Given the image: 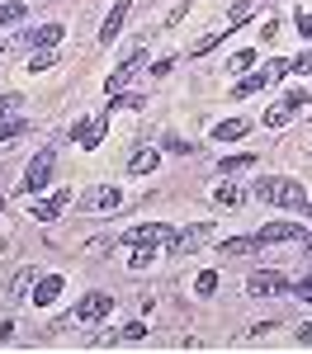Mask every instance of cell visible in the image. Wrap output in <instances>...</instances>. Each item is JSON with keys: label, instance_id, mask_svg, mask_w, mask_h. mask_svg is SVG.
Masks as SVG:
<instances>
[{"label": "cell", "instance_id": "6da1fadb", "mask_svg": "<svg viewBox=\"0 0 312 354\" xmlns=\"http://www.w3.org/2000/svg\"><path fill=\"white\" fill-rule=\"evenodd\" d=\"M255 194L265 198V203H275V208H293V213H303V203H308V194L298 180H260Z\"/></svg>", "mask_w": 312, "mask_h": 354}, {"label": "cell", "instance_id": "7a4b0ae2", "mask_svg": "<svg viewBox=\"0 0 312 354\" xmlns=\"http://www.w3.org/2000/svg\"><path fill=\"white\" fill-rule=\"evenodd\" d=\"M53 165H57V151H53V147H43V151H38V156L28 161L19 194H38V189H48V185H53Z\"/></svg>", "mask_w": 312, "mask_h": 354}, {"label": "cell", "instance_id": "3957f363", "mask_svg": "<svg viewBox=\"0 0 312 354\" xmlns=\"http://www.w3.org/2000/svg\"><path fill=\"white\" fill-rule=\"evenodd\" d=\"M170 241H175V232H170L166 222H147V227H133L123 236V245H133V250H161V245L170 250Z\"/></svg>", "mask_w": 312, "mask_h": 354}, {"label": "cell", "instance_id": "277c9868", "mask_svg": "<svg viewBox=\"0 0 312 354\" xmlns=\"http://www.w3.org/2000/svg\"><path fill=\"white\" fill-rule=\"evenodd\" d=\"M246 293L251 298H284V293H293V283H288V274L279 270H255L246 279Z\"/></svg>", "mask_w": 312, "mask_h": 354}, {"label": "cell", "instance_id": "5b68a950", "mask_svg": "<svg viewBox=\"0 0 312 354\" xmlns=\"http://www.w3.org/2000/svg\"><path fill=\"white\" fill-rule=\"evenodd\" d=\"M104 128H109V109L95 113V118H81V123L71 128V142H81L85 151H95V147L104 142Z\"/></svg>", "mask_w": 312, "mask_h": 354}, {"label": "cell", "instance_id": "8992f818", "mask_svg": "<svg viewBox=\"0 0 312 354\" xmlns=\"http://www.w3.org/2000/svg\"><path fill=\"white\" fill-rule=\"evenodd\" d=\"M118 203H123V189H118V185H95V189L81 194L85 213H109V208H118Z\"/></svg>", "mask_w": 312, "mask_h": 354}, {"label": "cell", "instance_id": "52a82bcc", "mask_svg": "<svg viewBox=\"0 0 312 354\" xmlns=\"http://www.w3.org/2000/svg\"><path fill=\"white\" fill-rule=\"evenodd\" d=\"M208 236H213V222H190V227H185L175 241H170V255H194V250L208 241Z\"/></svg>", "mask_w": 312, "mask_h": 354}, {"label": "cell", "instance_id": "ba28073f", "mask_svg": "<svg viewBox=\"0 0 312 354\" xmlns=\"http://www.w3.org/2000/svg\"><path fill=\"white\" fill-rule=\"evenodd\" d=\"M109 312H113V298H109V293H85L81 307H76V322H85V326H90V322H104Z\"/></svg>", "mask_w": 312, "mask_h": 354}, {"label": "cell", "instance_id": "9c48e42d", "mask_svg": "<svg viewBox=\"0 0 312 354\" xmlns=\"http://www.w3.org/2000/svg\"><path fill=\"white\" fill-rule=\"evenodd\" d=\"M128 10H133V0H113V10L104 15V24H100V43H113L123 24H128Z\"/></svg>", "mask_w": 312, "mask_h": 354}, {"label": "cell", "instance_id": "30bf717a", "mask_svg": "<svg viewBox=\"0 0 312 354\" xmlns=\"http://www.w3.org/2000/svg\"><path fill=\"white\" fill-rule=\"evenodd\" d=\"M28 298L38 302V307H53V302L62 298V274H38V283H33Z\"/></svg>", "mask_w": 312, "mask_h": 354}, {"label": "cell", "instance_id": "8fae6325", "mask_svg": "<svg viewBox=\"0 0 312 354\" xmlns=\"http://www.w3.org/2000/svg\"><path fill=\"white\" fill-rule=\"evenodd\" d=\"M66 203H71V194H66V189H57L53 198H38V203H33L28 213H33L38 222H57V218H62V208H66Z\"/></svg>", "mask_w": 312, "mask_h": 354}, {"label": "cell", "instance_id": "7c38bea8", "mask_svg": "<svg viewBox=\"0 0 312 354\" xmlns=\"http://www.w3.org/2000/svg\"><path fill=\"white\" fill-rule=\"evenodd\" d=\"M62 33H66L62 24H43V28H33V33H24L19 43H24V48H57V43H62Z\"/></svg>", "mask_w": 312, "mask_h": 354}, {"label": "cell", "instance_id": "4fadbf2b", "mask_svg": "<svg viewBox=\"0 0 312 354\" xmlns=\"http://www.w3.org/2000/svg\"><path fill=\"white\" fill-rule=\"evenodd\" d=\"M246 133H251V118H223L213 128V142H241Z\"/></svg>", "mask_w": 312, "mask_h": 354}, {"label": "cell", "instance_id": "5bb4252c", "mask_svg": "<svg viewBox=\"0 0 312 354\" xmlns=\"http://www.w3.org/2000/svg\"><path fill=\"white\" fill-rule=\"evenodd\" d=\"M260 241H303V227L298 222H270L260 232Z\"/></svg>", "mask_w": 312, "mask_h": 354}, {"label": "cell", "instance_id": "9a60e30c", "mask_svg": "<svg viewBox=\"0 0 312 354\" xmlns=\"http://www.w3.org/2000/svg\"><path fill=\"white\" fill-rule=\"evenodd\" d=\"M161 165V151L156 147H142V151H133V161H128V175H152Z\"/></svg>", "mask_w": 312, "mask_h": 354}, {"label": "cell", "instance_id": "2e32d148", "mask_svg": "<svg viewBox=\"0 0 312 354\" xmlns=\"http://www.w3.org/2000/svg\"><path fill=\"white\" fill-rule=\"evenodd\" d=\"M213 203H218V208H241V203H246V189L227 180V185H218V189H213Z\"/></svg>", "mask_w": 312, "mask_h": 354}, {"label": "cell", "instance_id": "e0dca14e", "mask_svg": "<svg viewBox=\"0 0 312 354\" xmlns=\"http://www.w3.org/2000/svg\"><path fill=\"white\" fill-rule=\"evenodd\" d=\"M270 81H275L270 71H246V76L237 81V90H232V95H237V100H241V95H255V90H265Z\"/></svg>", "mask_w": 312, "mask_h": 354}, {"label": "cell", "instance_id": "ac0fdd59", "mask_svg": "<svg viewBox=\"0 0 312 354\" xmlns=\"http://www.w3.org/2000/svg\"><path fill=\"white\" fill-rule=\"evenodd\" d=\"M255 165V156L251 151H241V156H227V161H218V170H223V175H241V170H251Z\"/></svg>", "mask_w": 312, "mask_h": 354}, {"label": "cell", "instance_id": "d6986e66", "mask_svg": "<svg viewBox=\"0 0 312 354\" xmlns=\"http://www.w3.org/2000/svg\"><path fill=\"white\" fill-rule=\"evenodd\" d=\"M255 245H265L260 236H237V241H223V255H251Z\"/></svg>", "mask_w": 312, "mask_h": 354}, {"label": "cell", "instance_id": "ffe728a7", "mask_svg": "<svg viewBox=\"0 0 312 354\" xmlns=\"http://www.w3.org/2000/svg\"><path fill=\"white\" fill-rule=\"evenodd\" d=\"M33 283H38V274L19 270V274H15V283H10V298H28V288H33Z\"/></svg>", "mask_w": 312, "mask_h": 354}, {"label": "cell", "instance_id": "44dd1931", "mask_svg": "<svg viewBox=\"0 0 312 354\" xmlns=\"http://www.w3.org/2000/svg\"><path fill=\"white\" fill-rule=\"evenodd\" d=\"M19 137H24V123H19V118H15V123H0V151H10Z\"/></svg>", "mask_w": 312, "mask_h": 354}, {"label": "cell", "instance_id": "7402d4cb", "mask_svg": "<svg viewBox=\"0 0 312 354\" xmlns=\"http://www.w3.org/2000/svg\"><path fill=\"white\" fill-rule=\"evenodd\" d=\"M251 66H255V53H251V48H241V53L227 57V71H237V76H241V71H251Z\"/></svg>", "mask_w": 312, "mask_h": 354}, {"label": "cell", "instance_id": "603a6c76", "mask_svg": "<svg viewBox=\"0 0 312 354\" xmlns=\"http://www.w3.org/2000/svg\"><path fill=\"white\" fill-rule=\"evenodd\" d=\"M24 19V0H10V5H0V28L5 24H19Z\"/></svg>", "mask_w": 312, "mask_h": 354}, {"label": "cell", "instance_id": "cb8c5ba5", "mask_svg": "<svg viewBox=\"0 0 312 354\" xmlns=\"http://www.w3.org/2000/svg\"><path fill=\"white\" fill-rule=\"evenodd\" d=\"M128 81H133V66H123V62H118V71H113L109 81H104V90H109V95H118V90H123Z\"/></svg>", "mask_w": 312, "mask_h": 354}, {"label": "cell", "instance_id": "d4e9b609", "mask_svg": "<svg viewBox=\"0 0 312 354\" xmlns=\"http://www.w3.org/2000/svg\"><path fill=\"white\" fill-rule=\"evenodd\" d=\"M288 118H293V109H288V104H270V109H265V123H270V128H284Z\"/></svg>", "mask_w": 312, "mask_h": 354}, {"label": "cell", "instance_id": "484cf974", "mask_svg": "<svg viewBox=\"0 0 312 354\" xmlns=\"http://www.w3.org/2000/svg\"><path fill=\"white\" fill-rule=\"evenodd\" d=\"M19 104H24L19 95H0V123H10V118L19 113Z\"/></svg>", "mask_w": 312, "mask_h": 354}, {"label": "cell", "instance_id": "4316f807", "mask_svg": "<svg viewBox=\"0 0 312 354\" xmlns=\"http://www.w3.org/2000/svg\"><path fill=\"white\" fill-rule=\"evenodd\" d=\"M255 15V0H237L232 5V24H241V19H251Z\"/></svg>", "mask_w": 312, "mask_h": 354}, {"label": "cell", "instance_id": "83f0119b", "mask_svg": "<svg viewBox=\"0 0 312 354\" xmlns=\"http://www.w3.org/2000/svg\"><path fill=\"white\" fill-rule=\"evenodd\" d=\"M213 288H218V274H213V270H203V274L194 279V293H213Z\"/></svg>", "mask_w": 312, "mask_h": 354}, {"label": "cell", "instance_id": "f1b7e54d", "mask_svg": "<svg viewBox=\"0 0 312 354\" xmlns=\"http://www.w3.org/2000/svg\"><path fill=\"white\" fill-rule=\"evenodd\" d=\"M48 66H57V53H38L33 62H28V71L38 76V71H48Z\"/></svg>", "mask_w": 312, "mask_h": 354}, {"label": "cell", "instance_id": "f546056e", "mask_svg": "<svg viewBox=\"0 0 312 354\" xmlns=\"http://www.w3.org/2000/svg\"><path fill=\"white\" fill-rule=\"evenodd\" d=\"M147 335V322H128V326L118 330V340H142Z\"/></svg>", "mask_w": 312, "mask_h": 354}, {"label": "cell", "instance_id": "4dcf8cb0", "mask_svg": "<svg viewBox=\"0 0 312 354\" xmlns=\"http://www.w3.org/2000/svg\"><path fill=\"white\" fill-rule=\"evenodd\" d=\"M284 104H288V109L298 113V109H303V104H312V100H308V95H303V90H288V95H284Z\"/></svg>", "mask_w": 312, "mask_h": 354}, {"label": "cell", "instance_id": "1f68e13d", "mask_svg": "<svg viewBox=\"0 0 312 354\" xmlns=\"http://www.w3.org/2000/svg\"><path fill=\"white\" fill-rule=\"evenodd\" d=\"M293 24H298L303 38H312V10H298V19H293Z\"/></svg>", "mask_w": 312, "mask_h": 354}, {"label": "cell", "instance_id": "d6a6232c", "mask_svg": "<svg viewBox=\"0 0 312 354\" xmlns=\"http://www.w3.org/2000/svg\"><path fill=\"white\" fill-rule=\"evenodd\" d=\"M260 38L275 43V38H279V19H265V24H260Z\"/></svg>", "mask_w": 312, "mask_h": 354}, {"label": "cell", "instance_id": "836d02e7", "mask_svg": "<svg viewBox=\"0 0 312 354\" xmlns=\"http://www.w3.org/2000/svg\"><path fill=\"white\" fill-rule=\"evenodd\" d=\"M293 298H303V302H312V274L303 279V283H293Z\"/></svg>", "mask_w": 312, "mask_h": 354}, {"label": "cell", "instance_id": "e575fe53", "mask_svg": "<svg viewBox=\"0 0 312 354\" xmlns=\"http://www.w3.org/2000/svg\"><path fill=\"white\" fill-rule=\"evenodd\" d=\"M293 71H312V53H303L298 62H293Z\"/></svg>", "mask_w": 312, "mask_h": 354}, {"label": "cell", "instance_id": "d590c367", "mask_svg": "<svg viewBox=\"0 0 312 354\" xmlns=\"http://www.w3.org/2000/svg\"><path fill=\"white\" fill-rule=\"evenodd\" d=\"M298 345H312V322H308V326H298Z\"/></svg>", "mask_w": 312, "mask_h": 354}, {"label": "cell", "instance_id": "8d00e7d4", "mask_svg": "<svg viewBox=\"0 0 312 354\" xmlns=\"http://www.w3.org/2000/svg\"><path fill=\"white\" fill-rule=\"evenodd\" d=\"M10 335H15V322H0V345H5Z\"/></svg>", "mask_w": 312, "mask_h": 354}]
</instances>
